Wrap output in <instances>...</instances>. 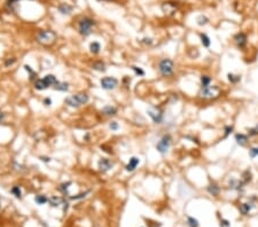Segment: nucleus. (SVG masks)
<instances>
[{
    "label": "nucleus",
    "mask_w": 258,
    "mask_h": 227,
    "mask_svg": "<svg viewBox=\"0 0 258 227\" xmlns=\"http://www.w3.org/2000/svg\"><path fill=\"white\" fill-rule=\"evenodd\" d=\"M44 80L48 84V86L55 85V84L57 83V79L54 75H46V76L44 77Z\"/></svg>",
    "instance_id": "obj_22"
},
{
    "label": "nucleus",
    "mask_w": 258,
    "mask_h": 227,
    "mask_svg": "<svg viewBox=\"0 0 258 227\" xmlns=\"http://www.w3.org/2000/svg\"><path fill=\"white\" fill-rule=\"evenodd\" d=\"M131 68H132V70H133L134 72H135V75H137V76H145V71H144L141 68H139V67H135V65H132Z\"/></svg>",
    "instance_id": "obj_32"
},
{
    "label": "nucleus",
    "mask_w": 258,
    "mask_h": 227,
    "mask_svg": "<svg viewBox=\"0 0 258 227\" xmlns=\"http://www.w3.org/2000/svg\"><path fill=\"white\" fill-rule=\"evenodd\" d=\"M208 192L210 194H212L214 196H217L219 195V192H220V187L218 186L217 184H211L208 186Z\"/></svg>",
    "instance_id": "obj_18"
},
{
    "label": "nucleus",
    "mask_w": 258,
    "mask_h": 227,
    "mask_svg": "<svg viewBox=\"0 0 258 227\" xmlns=\"http://www.w3.org/2000/svg\"><path fill=\"white\" fill-rule=\"evenodd\" d=\"M208 22H209V19H208L206 16L201 15V16L198 17V25H206Z\"/></svg>",
    "instance_id": "obj_31"
},
{
    "label": "nucleus",
    "mask_w": 258,
    "mask_h": 227,
    "mask_svg": "<svg viewBox=\"0 0 258 227\" xmlns=\"http://www.w3.org/2000/svg\"><path fill=\"white\" fill-rule=\"evenodd\" d=\"M232 131H233V126L230 125V126H226L225 127V137H227L230 133H232Z\"/></svg>",
    "instance_id": "obj_40"
},
{
    "label": "nucleus",
    "mask_w": 258,
    "mask_h": 227,
    "mask_svg": "<svg viewBox=\"0 0 258 227\" xmlns=\"http://www.w3.org/2000/svg\"><path fill=\"white\" fill-rule=\"evenodd\" d=\"M222 225L224 227H230V223H228L227 220H225V219H224V220H222Z\"/></svg>",
    "instance_id": "obj_44"
},
{
    "label": "nucleus",
    "mask_w": 258,
    "mask_h": 227,
    "mask_svg": "<svg viewBox=\"0 0 258 227\" xmlns=\"http://www.w3.org/2000/svg\"><path fill=\"white\" fill-rule=\"evenodd\" d=\"M35 201H36V203L41 205V204H45V203L48 202V199L45 195H37L36 197H35Z\"/></svg>",
    "instance_id": "obj_28"
},
{
    "label": "nucleus",
    "mask_w": 258,
    "mask_h": 227,
    "mask_svg": "<svg viewBox=\"0 0 258 227\" xmlns=\"http://www.w3.org/2000/svg\"><path fill=\"white\" fill-rule=\"evenodd\" d=\"M15 62H16V59L12 57V59H8L7 61L5 62V65H6V67H8V65H12L13 63H15Z\"/></svg>",
    "instance_id": "obj_39"
},
{
    "label": "nucleus",
    "mask_w": 258,
    "mask_h": 227,
    "mask_svg": "<svg viewBox=\"0 0 258 227\" xmlns=\"http://www.w3.org/2000/svg\"><path fill=\"white\" fill-rule=\"evenodd\" d=\"M59 12L61 14H63V15H69L73 12V6H70L68 4H61L59 6Z\"/></svg>",
    "instance_id": "obj_14"
},
{
    "label": "nucleus",
    "mask_w": 258,
    "mask_h": 227,
    "mask_svg": "<svg viewBox=\"0 0 258 227\" xmlns=\"http://www.w3.org/2000/svg\"><path fill=\"white\" fill-rule=\"evenodd\" d=\"M171 137H170L169 134H166V135H164L163 138L158 141V143L156 145V149H157L158 153H161V154H166L168 153V150H169L170 146H171Z\"/></svg>",
    "instance_id": "obj_6"
},
{
    "label": "nucleus",
    "mask_w": 258,
    "mask_h": 227,
    "mask_svg": "<svg viewBox=\"0 0 258 227\" xmlns=\"http://www.w3.org/2000/svg\"><path fill=\"white\" fill-rule=\"evenodd\" d=\"M200 38H201V43L204 47H210L211 41H210V38L206 36V33H201V35H200Z\"/></svg>",
    "instance_id": "obj_25"
},
{
    "label": "nucleus",
    "mask_w": 258,
    "mask_h": 227,
    "mask_svg": "<svg viewBox=\"0 0 258 227\" xmlns=\"http://www.w3.org/2000/svg\"><path fill=\"white\" fill-rule=\"evenodd\" d=\"M102 113L107 115V116H115L117 114V109L115 107H111V105H106L102 109Z\"/></svg>",
    "instance_id": "obj_17"
},
{
    "label": "nucleus",
    "mask_w": 258,
    "mask_h": 227,
    "mask_svg": "<svg viewBox=\"0 0 258 227\" xmlns=\"http://www.w3.org/2000/svg\"><path fill=\"white\" fill-rule=\"evenodd\" d=\"M71 185V183H67V184H62L60 186V191L63 192V193H68V188L69 186Z\"/></svg>",
    "instance_id": "obj_37"
},
{
    "label": "nucleus",
    "mask_w": 258,
    "mask_h": 227,
    "mask_svg": "<svg viewBox=\"0 0 258 227\" xmlns=\"http://www.w3.org/2000/svg\"><path fill=\"white\" fill-rule=\"evenodd\" d=\"M148 115L150 116V118L154 121V123L156 124H160V123L163 121V111H162L160 108H156V107H152L149 109L147 110Z\"/></svg>",
    "instance_id": "obj_8"
},
{
    "label": "nucleus",
    "mask_w": 258,
    "mask_h": 227,
    "mask_svg": "<svg viewBox=\"0 0 258 227\" xmlns=\"http://www.w3.org/2000/svg\"><path fill=\"white\" fill-rule=\"evenodd\" d=\"M16 1H19V0H10V2H16Z\"/></svg>",
    "instance_id": "obj_45"
},
{
    "label": "nucleus",
    "mask_w": 258,
    "mask_h": 227,
    "mask_svg": "<svg viewBox=\"0 0 258 227\" xmlns=\"http://www.w3.org/2000/svg\"><path fill=\"white\" fill-rule=\"evenodd\" d=\"M40 158H41V161H43V162H45V163L51 162V158H49V157H45V156H40Z\"/></svg>",
    "instance_id": "obj_43"
},
{
    "label": "nucleus",
    "mask_w": 258,
    "mask_h": 227,
    "mask_svg": "<svg viewBox=\"0 0 258 227\" xmlns=\"http://www.w3.org/2000/svg\"><path fill=\"white\" fill-rule=\"evenodd\" d=\"M142 44H146V45H150L152 43H153V40H152V38H144L141 40Z\"/></svg>",
    "instance_id": "obj_41"
},
{
    "label": "nucleus",
    "mask_w": 258,
    "mask_h": 227,
    "mask_svg": "<svg viewBox=\"0 0 258 227\" xmlns=\"http://www.w3.org/2000/svg\"><path fill=\"white\" fill-rule=\"evenodd\" d=\"M248 133H249V137H255V135H258V126L252 127V129H249Z\"/></svg>",
    "instance_id": "obj_35"
},
{
    "label": "nucleus",
    "mask_w": 258,
    "mask_h": 227,
    "mask_svg": "<svg viewBox=\"0 0 258 227\" xmlns=\"http://www.w3.org/2000/svg\"><path fill=\"white\" fill-rule=\"evenodd\" d=\"M200 95L203 99H216L220 95V89L218 86H208V87H202Z\"/></svg>",
    "instance_id": "obj_5"
},
{
    "label": "nucleus",
    "mask_w": 258,
    "mask_h": 227,
    "mask_svg": "<svg viewBox=\"0 0 258 227\" xmlns=\"http://www.w3.org/2000/svg\"><path fill=\"white\" fill-rule=\"evenodd\" d=\"M248 135H246V134L243 133H238L236 135H235V141L238 142V145H240V146H246L247 143H248Z\"/></svg>",
    "instance_id": "obj_13"
},
{
    "label": "nucleus",
    "mask_w": 258,
    "mask_h": 227,
    "mask_svg": "<svg viewBox=\"0 0 258 227\" xmlns=\"http://www.w3.org/2000/svg\"><path fill=\"white\" fill-rule=\"evenodd\" d=\"M92 68L97 71H100V72H105L106 71V64L102 61H97L94 62L92 65Z\"/></svg>",
    "instance_id": "obj_20"
},
{
    "label": "nucleus",
    "mask_w": 258,
    "mask_h": 227,
    "mask_svg": "<svg viewBox=\"0 0 258 227\" xmlns=\"http://www.w3.org/2000/svg\"><path fill=\"white\" fill-rule=\"evenodd\" d=\"M247 40H248V38H247V35L244 32H239L234 36V41H235V44L239 48H243L247 45Z\"/></svg>",
    "instance_id": "obj_9"
},
{
    "label": "nucleus",
    "mask_w": 258,
    "mask_h": 227,
    "mask_svg": "<svg viewBox=\"0 0 258 227\" xmlns=\"http://www.w3.org/2000/svg\"><path fill=\"white\" fill-rule=\"evenodd\" d=\"M162 10L165 15H173L176 10H177V5L174 2H171V1H168V2H164L162 5Z\"/></svg>",
    "instance_id": "obj_10"
},
{
    "label": "nucleus",
    "mask_w": 258,
    "mask_h": 227,
    "mask_svg": "<svg viewBox=\"0 0 258 227\" xmlns=\"http://www.w3.org/2000/svg\"><path fill=\"white\" fill-rule=\"evenodd\" d=\"M37 40L43 45H52L56 40V33L52 30H44L38 33Z\"/></svg>",
    "instance_id": "obj_3"
},
{
    "label": "nucleus",
    "mask_w": 258,
    "mask_h": 227,
    "mask_svg": "<svg viewBox=\"0 0 258 227\" xmlns=\"http://www.w3.org/2000/svg\"><path fill=\"white\" fill-rule=\"evenodd\" d=\"M89 194V192H86V193H81V194L78 195H75V196H70L69 199L73 200V201H76V200H81V199H84L86 195Z\"/></svg>",
    "instance_id": "obj_33"
},
{
    "label": "nucleus",
    "mask_w": 258,
    "mask_h": 227,
    "mask_svg": "<svg viewBox=\"0 0 258 227\" xmlns=\"http://www.w3.org/2000/svg\"><path fill=\"white\" fill-rule=\"evenodd\" d=\"M89 100V97L86 93H78L75 94L73 97H69L64 100L65 105H70V107H73V108H78L81 107V105H85L87 103Z\"/></svg>",
    "instance_id": "obj_1"
},
{
    "label": "nucleus",
    "mask_w": 258,
    "mask_h": 227,
    "mask_svg": "<svg viewBox=\"0 0 258 227\" xmlns=\"http://www.w3.org/2000/svg\"><path fill=\"white\" fill-rule=\"evenodd\" d=\"M99 169H100V171H102V172H107V171H109L111 167H113L114 163L110 161V159H108V158H101L100 161H99Z\"/></svg>",
    "instance_id": "obj_11"
},
{
    "label": "nucleus",
    "mask_w": 258,
    "mask_h": 227,
    "mask_svg": "<svg viewBox=\"0 0 258 227\" xmlns=\"http://www.w3.org/2000/svg\"><path fill=\"white\" fill-rule=\"evenodd\" d=\"M249 154H250V157H256V156H258V147H254V148H251V149L249 150Z\"/></svg>",
    "instance_id": "obj_36"
},
{
    "label": "nucleus",
    "mask_w": 258,
    "mask_h": 227,
    "mask_svg": "<svg viewBox=\"0 0 258 227\" xmlns=\"http://www.w3.org/2000/svg\"><path fill=\"white\" fill-rule=\"evenodd\" d=\"M158 71L161 73L162 76L164 77H169V76H172L174 71V63L172 60L170 59H163L160 61L158 63Z\"/></svg>",
    "instance_id": "obj_2"
},
{
    "label": "nucleus",
    "mask_w": 258,
    "mask_h": 227,
    "mask_svg": "<svg viewBox=\"0 0 258 227\" xmlns=\"http://www.w3.org/2000/svg\"><path fill=\"white\" fill-rule=\"evenodd\" d=\"M100 84H101V87L103 89L110 91V89H116L117 85H118V80L115 77H105L101 79Z\"/></svg>",
    "instance_id": "obj_7"
},
{
    "label": "nucleus",
    "mask_w": 258,
    "mask_h": 227,
    "mask_svg": "<svg viewBox=\"0 0 258 227\" xmlns=\"http://www.w3.org/2000/svg\"><path fill=\"white\" fill-rule=\"evenodd\" d=\"M100 49H101V45L98 41L91 43V45H89V51H91V53H93V54H99Z\"/></svg>",
    "instance_id": "obj_21"
},
{
    "label": "nucleus",
    "mask_w": 258,
    "mask_h": 227,
    "mask_svg": "<svg viewBox=\"0 0 258 227\" xmlns=\"http://www.w3.org/2000/svg\"><path fill=\"white\" fill-rule=\"evenodd\" d=\"M54 89L55 91H61V92H67L69 89V84L65 81H57L54 85Z\"/></svg>",
    "instance_id": "obj_16"
},
{
    "label": "nucleus",
    "mask_w": 258,
    "mask_h": 227,
    "mask_svg": "<svg viewBox=\"0 0 258 227\" xmlns=\"http://www.w3.org/2000/svg\"><path fill=\"white\" fill-rule=\"evenodd\" d=\"M139 163H140V159L138 157H131L129 163H127V165L125 166V169H126L127 172H132V171H134L137 169V166L139 165Z\"/></svg>",
    "instance_id": "obj_12"
},
{
    "label": "nucleus",
    "mask_w": 258,
    "mask_h": 227,
    "mask_svg": "<svg viewBox=\"0 0 258 227\" xmlns=\"http://www.w3.org/2000/svg\"><path fill=\"white\" fill-rule=\"evenodd\" d=\"M35 87H36L38 91H44V89H48L49 86H48V84L44 80V78H41V79H37L36 80V83H35Z\"/></svg>",
    "instance_id": "obj_15"
},
{
    "label": "nucleus",
    "mask_w": 258,
    "mask_h": 227,
    "mask_svg": "<svg viewBox=\"0 0 258 227\" xmlns=\"http://www.w3.org/2000/svg\"><path fill=\"white\" fill-rule=\"evenodd\" d=\"M211 77L210 76H206V75H203V76H201V84H202V87H208V86H210V84H211Z\"/></svg>",
    "instance_id": "obj_24"
},
{
    "label": "nucleus",
    "mask_w": 258,
    "mask_h": 227,
    "mask_svg": "<svg viewBox=\"0 0 258 227\" xmlns=\"http://www.w3.org/2000/svg\"><path fill=\"white\" fill-rule=\"evenodd\" d=\"M251 208H252L251 204L243 203V204H241V207H240V210H241V212L243 213V215H248V213L250 212V210H251Z\"/></svg>",
    "instance_id": "obj_26"
},
{
    "label": "nucleus",
    "mask_w": 258,
    "mask_h": 227,
    "mask_svg": "<svg viewBox=\"0 0 258 227\" xmlns=\"http://www.w3.org/2000/svg\"><path fill=\"white\" fill-rule=\"evenodd\" d=\"M109 127H110V130L116 131V130H118L119 125H118V123H117V122H111L110 124H109Z\"/></svg>",
    "instance_id": "obj_38"
},
{
    "label": "nucleus",
    "mask_w": 258,
    "mask_h": 227,
    "mask_svg": "<svg viewBox=\"0 0 258 227\" xmlns=\"http://www.w3.org/2000/svg\"><path fill=\"white\" fill-rule=\"evenodd\" d=\"M243 185H246V184L243 183L242 180H235V179H232L230 181V187L231 188H234V189H241L242 187H243Z\"/></svg>",
    "instance_id": "obj_19"
},
{
    "label": "nucleus",
    "mask_w": 258,
    "mask_h": 227,
    "mask_svg": "<svg viewBox=\"0 0 258 227\" xmlns=\"http://www.w3.org/2000/svg\"><path fill=\"white\" fill-rule=\"evenodd\" d=\"M24 69L27 70V71H28L30 75H31V77H30V78H31V80H32V79H35V77H36V72H35V71L31 69V67H30V65H28V64H25L24 65Z\"/></svg>",
    "instance_id": "obj_34"
},
{
    "label": "nucleus",
    "mask_w": 258,
    "mask_h": 227,
    "mask_svg": "<svg viewBox=\"0 0 258 227\" xmlns=\"http://www.w3.org/2000/svg\"><path fill=\"white\" fill-rule=\"evenodd\" d=\"M44 105H52V100H51L49 97H46V99L44 100Z\"/></svg>",
    "instance_id": "obj_42"
},
{
    "label": "nucleus",
    "mask_w": 258,
    "mask_h": 227,
    "mask_svg": "<svg viewBox=\"0 0 258 227\" xmlns=\"http://www.w3.org/2000/svg\"><path fill=\"white\" fill-rule=\"evenodd\" d=\"M95 25V22L89 19V17H84L79 21V33L83 36H89L92 32V28Z\"/></svg>",
    "instance_id": "obj_4"
},
{
    "label": "nucleus",
    "mask_w": 258,
    "mask_h": 227,
    "mask_svg": "<svg viewBox=\"0 0 258 227\" xmlns=\"http://www.w3.org/2000/svg\"><path fill=\"white\" fill-rule=\"evenodd\" d=\"M187 223L189 225V227H198V221L193 217H188L187 218Z\"/></svg>",
    "instance_id": "obj_30"
},
{
    "label": "nucleus",
    "mask_w": 258,
    "mask_h": 227,
    "mask_svg": "<svg viewBox=\"0 0 258 227\" xmlns=\"http://www.w3.org/2000/svg\"><path fill=\"white\" fill-rule=\"evenodd\" d=\"M62 202V199H60L59 196H51L48 199V203L52 207H59Z\"/></svg>",
    "instance_id": "obj_23"
},
{
    "label": "nucleus",
    "mask_w": 258,
    "mask_h": 227,
    "mask_svg": "<svg viewBox=\"0 0 258 227\" xmlns=\"http://www.w3.org/2000/svg\"><path fill=\"white\" fill-rule=\"evenodd\" d=\"M227 77H228V80H230L232 84H236V83H239V81L241 80V77H240V76H236V75H233V73H228Z\"/></svg>",
    "instance_id": "obj_29"
},
{
    "label": "nucleus",
    "mask_w": 258,
    "mask_h": 227,
    "mask_svg": "<svg viewBox=\"0 0 258 227\" xmlns=\"http://www.w3.org/2000/svg\"><path fill=\"white\" fill-rule=\"evenodd\" d=\"M10 193H12L15 197H17V199H21L22 197V191H21V188L19 186H14L10 189Z\"/></svg>",
    "instance_id": "obj_27"
}]
</instances>
